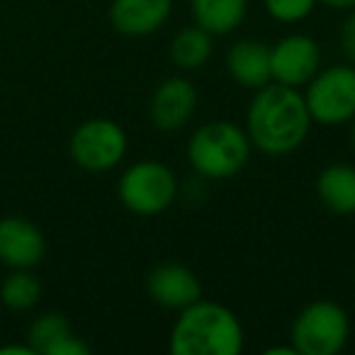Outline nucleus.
Masks as SVG:
<instances>
[{
  "label": "nucleus",
  "instance_id": "nucleus-1",
  "mask_svg": "<svg viewBox=\"0 0 355 355\" xmlns=\"http://www.w3.org/2000/svg\"><path fill=\"white\" fill-rule=\"evenodd\" d=\"M311 124L302 88L270 80L253 90L243 129L256 151L266 156H290L306 141Z\"/></svg>",
  "mask_w": 355,
  "mask_h": 355
},
{
  "label": "nucleus",
  "instance_id": "nucleus-10",
  "mask_svg": "<svg viewBox=\"0 0 355 355\" xmlns=\"http://www.w3.org/2000/svg\"><path fill=\"white\" fill-rule=\"evenodd\" d=\"M146 292L161 309L180 311L202 300V282L183 263H161L148 272Z\"/></svg>",
  "mask_w": 355,
  "mask_h": 355
},
{
  "label": "nucleus",
  "instance_id": "nucleus-9",
  "mask_svg": "<svg viewBox=\"0 0 355 355\" xmlns=\"http://www.w3.org/2000/svg\"><path fill=\"white\" fill-rule=\"evenodd\" d=\"M200 93L185 76H171L156 85L148 100V119L158 132H180L198 112Z\"/></svg>",
  "mask_w": 355,
  "mask_h": 355
},
{
  "label": "nucleus",
  "instance_id": "nucleus-21",
  "mask_svg": "<svg viewBox=\"0 0 355 355\" xmlns=\"http://www.w3.org/2000/svg\"><path fill=\"white\" fill-rule=\"evenodd\" d=\"M319 3L326 8H331V10H343V12H348L355 8V0H319Z\"/></svg>",
  "mask_w": 355,
  "mask_h": 355
},
{
  "label": "nucleus",
  "instance_id": "nucleus-18",
  "mask_svg": "<svg viewBox=\"0 0 355 355\" xmlns=\"http://www.w3.org/2000/svg\"><path fill=\"white\" fill-rule=\"evenodd\" d=\"M73 334L71 329V321L66 319L64 314L59 311H46V314L37 316L32 321L30 331H27V343L32 345L35 353H42V355H49L54 350L56 343L66 338V336Z\"/></svg>",
  "mask_w": 355,
  "mask_h": 355
},
{
  "label": "nucleus",
  "instance_id": "nucleus-7",
  "mask_svg": "<svg viewBox=\"0 0 355 355\" xmlns=\"http://www.w3.org/2000/svg\"><path fill=\"white\" fill-rule=\"evenodd\" d=\"M127 132L122 129V124L107 117L85 119L80 127H76L69 141V153L73 163L90 173H105L117 168L127 156Z\"/></svg>",
  "mask_w": 355,
  "mask_h": 355
},
{
  "label": "nucleus",
  "instance_id": "nucleus-12",
  "mask_svg": "<svg viewBox=\"0 0 355 355\" xmlns=\"http://www.w3.org/2000/svg\"><path fill=\"white\" fill-rule=\"evenodd\" d=\"M173 0H112L110 25L124 37H148L168 22Z\"/></svg>",
  "mask_w": 355,
  "mask_h": 355
},
{
  "label": "nucleus",
  "instance_id": "nucleus-16",
  "mask_svg": "<svg viewBox=\"0 0 355 355\" xmlns=\"http://www.w3.org/2000/svg\"><path fill=\"white\" fill-rule=\"evenodd\" d=\"M212 54H214V37L198 25L183 27L171 40V61L180 71L202 69L212 59Z\"/></svg>",
  "mask_w": 355,
  "mask_h": 355
},
{
  "label": "nucleus",
  "instance_id": "nucleus-8",
  "mask_svg": "<svg viewBox=\"0 0 355 355\" xmlns=\"http://www.w3.org/2000/svg\"><path fill=\"white\" fill-rule=\"evenodd\" d=\"M272 80L292 88H304L321 69V49L314 37L292 32L270 46Z\"/></svg>",
  "mask_w": 355,
  "mask_h": 355
},
{
  "label": "nucleus",
  "instance_id": "nucleus-20",
  "mask_svg": "<svg viewBox=\"0 0 355 355\" xmlns=\"http://www.w3.org/2000/svg\"><path fill=\"white\" fill-rule=\"evenodd\" d=\"M338 44H340V51H343L345 61H348V64H355V8L348 10L343 25H340Z\"/></svg>",
  "mask_w": 355,
  "mask_h": 355
},
{
  "label": "nucleus",
  "instance_id": "nucleus-13",
  "mask_svg": "<svg viewBox=\"0 0 355 355\" xmlns=\"http://www.w3.org/2000/svg\"><path fill=\"white\" fill-rule=\"evenodd\" d=\"M227 71L241 88L258 90L272 80L270 46L261 40H239L227 51Z\"/></svg>",
  "mask_w": 355,
  "mask_h": 355
},
{
  "label": "nucleus",
  "instance_id": "nucleus-14",
  "mask_svg": "<svg viewBox=\"0 0 355 355\" xmlns=\"http://www.w3.org/2000/svg\"><path fill=\"white\" fill-rule=\"evenodd\" d=\"M319 202L338 217L355 214V166L350 163H329L316 175Z\"/></svg>",
  "mask_w": 355,
  "mask_h": 355
},
{
  "label": "nucleus",
  "instance_id": "nucleus-17",
  "mask_svg": "<svg viewBox=\"0 0 355 355\" xmlns=\"http://www.w3.org/2000/svg\"><path fill=\"white\" fill-rule=\"evenodd\" d=\"M42 300V282L32 270H12L0 285V302L10 311H27Z\"/></svg>",
  "mask_w": 355,
  "mask_h": 355
},
{
  "label": "nucleus",
  "instance_id": "nucleus-22",
  "mask_svg": "<svg viewBox=\"0 0 355 355\" xmlns=\"http://www.w3.org/2000/svg\"><path fill=\"white\" fill-rule=\"evenodd\" d=\"M0 355H37L35 350H32V345H3L0 348Z\"/></svg>",
  "mask_w": 355,
  "mask_h": 355
},
{
  "label": "nucleus",
  "instance_id": "nucleus-5",
  "mask_svg": "<svg viewBox=\"0 0 355 355\" xmlns=\"http://www.w3.org/2000/svg\"><path fill=\"white\" fill-rule=\"evenodd\" d=\"M117 198L127 212L139 217H156L175 202L178 178L166 163L144 158L122 173L117 183Z\"/></svg>",
  "mask_w": 355,
  "mask_h": 355
},
{
  "label": "nucleus",
  "instance_id": "nucleus-6",
  "mask_svg": "<svg viewBox=\"0 0 355 355\" xmlns=\"http://www.w3.org/2000/svg\"><path fill=\"white\" fill-rule=\"evenodd\" d=\"M304 100L311 122L321 127L350 124L355 117V64H336L319 69L304 85Z\"/></svg>",
  "mask_w": 355,
  "mask_h": 355
},
{
  "label": "nucleus",
  "instance_id": "nucleus-15",
  "mask_svg": "<svg viewBox=\"0 0 355 355\" xmlns=\"http://www.w3.org/2000/svg\"><path fill=\"white\" fill-rule=\"evenodd\" d=\"M193 22L212 37L236 32L248 15V0H190Z\"/></svg>",
  "mask_w": 355,
  "mask_h": 355
},
{
  "label": "nucleus",
  "instance_id": "nucleus-4",
  "mask_svg": "<svg viewBox=\"0 0 355 355\" xmlns=\"http://www.w3.org/2000/svg\"><path fill=\"white\" fill-rule=\"evenodd\" d=\"M348 338V311L331 300H314L302 306L290 329V343L300 355H338Z\"/></svg>",
  "mask_w": 355,
  "mask_h": 355
},
{
  "label": "nucleus",
  "instance_id": "nucleus-19",
  "mask_svg": "<svg viewBox=\"0 0 355 355\" xmlns=\"http://www.w3.org/2000/svg\"><path fill=\"white\" fill-rule=\"evenodd\" d=\"M263 3H266L268 15L282 25H295V22L306 20L319 6V0H263Z\"/></svg>",
  "mask_w": 355,
  "mask_h": 355
},
{
  "label": "nucleus",
  "instance_id": "nucleus-3",
  "mask_svg": "<svg viewBox=\"0 0 355 355\" xmlns=\"http://www.w3.org/2000/svg\"><path fill=\"white\" fill-rule=\"evenodd\" d=\"M251 139L246 129L232 119H212L200 124L188 139V161L205 180H229L246 168L251 158Z\"/></svg>",
  "mask_w": 355,
  "mask_h": 355
},
{
  "label": "nucleus",
  "instance_id": "nucleus-2",
  "mask_svg": "<svg viewBox=\"0 0 355 355\" xmlns=\"http://www.w3.org/2000/svg\"><path fill=\"white\" fill-rule=\"evenodd\" d=\"M243 340L241 319L229 306L202 297L178 311L168 348L173 355H239Z\"/></svg>",
  "mask_w": 355,
  "mask_h": 355
},
{
  "label": "nucleus",
  "instance_id": "nucleus-11",
  "mask_svg": "<svg viewBox=\"0 0 355 355\" xmlns=\"http://www.w3.org/2000/svg\"><path fill=\"white\" fill-rule=\"evenodd\" d=\"M46 253V239L25 217L0 219V263L10 270H32Z\"/></svg>",
  "mask_w": 355,
  "mask_h": 355
},
{
  "label": "nucleus",
  "instance_id": "nucleus-23",
  "mask_svg": "<svg viewBox=\"0 0 355 355\" xmlns=\"http://www.w3.org/2000/svg\"><path fill=\"white\" fill-rule=\"evenodd\" d=\"M350 141H353V148H355V117L350 119Z\"/></svg>",
  "mask_w": 355,
  "mask_h": 355
}]
</instances>
